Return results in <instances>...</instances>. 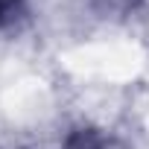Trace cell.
Masks as SVG:
<instances>
[{
	"label": "cell",
	"mask_w": 149,
	"mask_h": 149,
	"mask_svg": "<svg viewBox=\"0 0 149 149\" xmlns=\"http://www.w3.org/2000/svg\"><path fill=\"white\" fill-rule=\"evenodd\" d=\"M61 149H108V140L94 129H76L64 137Z\"/></svg>",
	"instance_id": "obj_1"
},
{
	"label": "cell",
	"mask_w": 149,
	"mask_h": 149,
	"mask_svg": "<svg viewBox=\"0 0 149 149\" xmlns=\"http://www.w3.org/2000/svg\"><path fill=\"white\" fill-rule=\"evenodd\" d=\"M26 15V0H0V32L15 29Z\"/></svg>",
	"instance_id": "obj_2"
},
{
	"label": "cell",
	"mask_w": 149,
	"mask_h": 149,
	"mask_svg": "<svg viewBox=\"0 0 149 149\" xmlns=\"http://www.w3.org/2000/svg\"><path fill=\"white\" fill-rule=\"evenodd\" d=\"M91 3L102 15H129V12H134L143 3V0H91Z\"/></svg>",
	"instance_id": "obj_3"
}]
</instances>
